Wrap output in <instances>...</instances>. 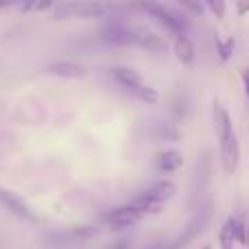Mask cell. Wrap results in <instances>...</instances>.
Returning a JSON list of instances; mask_svg holds the SVG:
<instances>
[{
	"label": "cell",
	"instance_id": "21",
	"mask_svg": "<svg viewBox=\"0 0 249 249\" xmlns=\"http://www.w3.org/2000/svg\"><path fill=\"white\" fill-rule=\"evenodd\" d=\"M109 249H114V247H109Z\"/></svg>",
	"mask_w": 249,
	"mask_h": 249
},
{
	"label": "cell",
	"instance_id": "7",
	"mask_svg": "<svg viewBox=\"0 0 249 249\" xmlns=\"http://www.w3.org/2000/svg\"><path fill=\"white\" fill-rule=\"evenodd\" d=\"M155 171L160 175H173L184 166V153L177 149H164L155 155Z\"/></svg>",
	"mask_w": 249,
	"mask_h": 249
},
{
	"label": "cell",
	"instance_id": "10",
	"mask_svg": "<svg viewBox=\"0 0 249 249\" xmlns=\"http://www.w3.org/2000/svg\"><path fill=\"white\" fill-rule=\"evenodd\" d=\"M48 74L53 77H59V79H83L88 74V68L77 61H68V59H61L55 61V64L48 66Z\"/></svg>",
	"mask_w": 249,
	"mask_h": 249
},
{
	"label": "cell",
	"instance_id": "16",
	"mask_svg": "<svg viewBox=\"0 0 249 249\" xmlns=\"http://www.w3.org/2000/svg\"><path fill=\"white\" fill-rule=\"evenodd\" d=\"M241 81H243V90H245V96L249 101V68H245L241 72Z\"/></svg>",
	"mask_w": 249,
	"mask_h": 249
},
{
	"label": "cell",
	"instance_id": "5",
	"mask_svg": "<svg viewBox=\"0 0 249 249\" xmlns=\"http://www.w3.org/2000/svg\"><path fill=\"white\" fill-rule=\"evenodd\" d=\"M142 219H144V214H142L136 206H131L129 201L123 203V206L112 208V210L103 212V214L99 216L101 223H103L105 228H109L112 232H124V230L133 228L136 223H140Z\"/></svg>",
	"mask_w": 249,
	"mask_h": 249
},
{
	"label": "cell",
	"instance_id": "17",
	"mask_svg": "<svg viewBox=\"0 0 249 249\" xmlns=\"http://www.w3.org/2000/svg\"><path fill=\"white\" fill-rule=\"evenodd\" d=\"M53 4H55V0H37V11H46V9H51Z\"/></svg>",
	"mask_w": 249,
	"mask_h": 249
},
{
	"label": "cell",
	"instance_id": "19",
	"mask_svg": "<svg viewBox=\"0 0 249 249\" xmlns=\"http://www.w3.org/2000/svg\"><path fill=\"white\" fill-rule=\"evenodd\" d=\"M22 2H24V4H20L22 11H31V9L37 7V0H22Z\"/></svg>",
	"mask_w": 249,
	"mask_h": 249
},
{
	"label": "cell",
	"instance_id": "6",
	"mask_svg": "<svg viewBox=\"0 0 249 249\" xmlns=\"http://www.w3.org/2000/svg\"><path fill=\"white\" fill-rule=\"evenodd\" d=\"M0 203H2V206L7 208L11 214H16L18 219L29 221V223H37V221H39L37 214L31 210L29 203H26L24 199H20L18 195L9 193V190H4V188H0Z\"/></svg>",
	"mask_w": 249,
	"mask_h": 249
},
{
	"label": "cell",
	"instance_id": "14",
	"mask_svg": "<svg viewBox=\"0 0 249 249\" xmlns=\"http://www.w3.org/2000/svg\"><path fill=\"white\" fill-rule=\"evenodd\" d=\"M201 4L206 7V11H210L216 20H223L228 13V2L225 0H201Z\"/></svg>",
	"mask_w": 249,
	"mask_h": 249
},
{
	"label": "cell",
	"instance_id": "15",
	"mask_svg": "<svg viewBox=\"0 0 249 249\" xmlns=\"http://www.w3.org/2000/svg\"><path fill=\"white\" fill-rule=\"evenodd\" d=\"M236 13L238 16H247L249 13V0H236Z\"/></svg>",
	"mask_w": 249,
	"mask_h": 249
},
{
	"label": "cell",
	"instance_id": "2",
	"mask_svg": "<svg viewBox=\"0 0 249 249\" xmlns=\"http://www.w3.org/2000/svg\"><path fill=\"white\" fill-rule=\"evenodd\" d=\"M131 9H136V11H140L142 16L155 20L164 31H168L173 37L190 31L188 16H186L184 11H175V9L166 7V4L160 2V0H133Z\"/></svg>",
	"mask_w": 249,
	"mask_h": 249
},
{
	"label": "cell",
	"instance_id": "1",
	"mask_svg": "<svg viewBox=\"0 0 249 249\" xmlns=\"http://www.w3.org/2000/svg\"><path fill=\"white\" fill-rule=\"evenodd\" d=\"M212 116H214L216 142H219L221 168H223L225 175H234L238 171V166H241V142H238L232 116H230L228 107H223L219 101H214Z\"/></svg>",
	"mask_w": 249,
	"mask_h": 249
},
{
	"label": "cell",
	"instance_id": "13",
	"mask_svg": "<svg viewBox=\"0 0 249 249\" xmlns=\"http://www.w3.org/2000/svg\"><path fill=\"white\" fill-rule=\"evenodd\" d=\"M175 2L179 4V9L188 18H201L206 13V7L201 4V0H175Z\"/></svg>",
	"mask_w": 249,
	"mask_h": 249
},
{
	"label": "cell",
	"instance_id": "4",
	"mask_svg": "<svg viewBox=\"0 0 249 249\" xmlns=\"http://www.w3.org/2000/svg\"><path fill=\"white\" fill-rule=\"evenodd\" d=\"M109 13V7L103 2H94V0H70V2H61L59 7L53 11L55 20H66V18H86V20H96Z\"/></svg>",
	"mask_w": 249,
	"mask_h": 249
},
{
	"label": "cell",
	"instance_id": "20",
	"mask_svg": "<svg viewBox=\"0 0 249 249\" xmlns=\"http://www.w3.org/2000/svg\"><path fill=\"white\" fill-rule=\"evenodd\" d=\"M197 249H212L210 245H203V247H197Z\"/></svg>",
	"mask_w": 249,
	"mask_h": 249
},
{
	"label": "cell",
	"instance_id": "12",
	"mask_svg": "<svg viewBox=\"0 0 249 249\" xmlns=\"http://www.w3.org/2000/svg\"><path fill=\"white\" fill-rule=\"evenodd\" d=\"M234 230H236V241L241 247L249 245V214H232Z\"/></svg>",
	"mask_w": 249,
	"mask_h": 249
},
{
	"label": "cell",
	"instance_id": "9",
	"mask_svg": "<svg viewBox=\"0 0 249 249\" xmlns=\"http://www.w3.org/2000/svg\"><path fill=\"white\" fill-rule=\"evenodd\" d=\"M144 195H149L151 199H155L158 203H162V206H166L168 201H171L173 197H175L177 193V184L171 179H166V177H162V179H155L151 181L149 186H146L144 190H142Z\"/></svg>",
	"mask_w": 249,
	"mask_h": 249
},
{
	"label": "cell",
	"instance_id": "3",
	"mask_svg": "<svg viewBox=\"0 0 249 249\" xmlns=\"http://www.w3.org/2000/svg\"><path fill=\"white\" fill-rule=\"evenodd\" d=\"M109 74H112V79L118 83V86H123L129 94L136 96V99L142 101V103L155 105L160 101V92L155 90V88L146 86L142 74L138 72V70L129 68V66H114V68H109Z\"/></svg>",
	"mask_w": 249,
	"mask_h": 249
},
{
	"label": "cell",
	"instance_id": "18",
	"mask_svg": "<svg viewBox=\"0 0 249 249\" xmlns=\"http://www.w3.org/2000/svg\"><path fill=\"white\" fill-rule=\"evenodd\" d=\"M22 0H0V11H4V9L9 7H16V4H20Z\"/></svg>",
	"mask_w": 249,
	"mask_h": 249
},
{
	"label": "cell",
	"instance_id": "11",
	"mask_svg": "<svg viewBox=\"0 0 249 249\" xmlns=\"http://www.w3.org/2000/svg\"><path fill=\"white\" fill-rule=\"evenodd\" d=\"M214 46H216V57L221 64H228L236 53V39L232 35H216L214 37Z\"/></svg>",
	"mask_w": 249,
	"mask_h": 249
},
{
	"label": "cell",
	"instance_id": "8",
	"mask_svg": "<svg viewBox=\"0 0 249 249\" xmlns=\"http://www.w3.org/2000/svg\"><path fill=\"white\" fill-rule=\"evenodd\" d=\"M173 55L181 66H195L197 61V48L195 42L188 37V33H181L173 37Z\"/></svg>",
	"mask_w": 249,
	"mask_h": 249
}]
</instances>
